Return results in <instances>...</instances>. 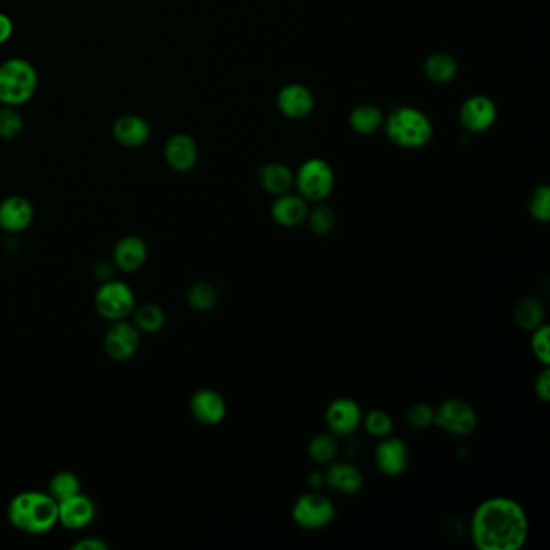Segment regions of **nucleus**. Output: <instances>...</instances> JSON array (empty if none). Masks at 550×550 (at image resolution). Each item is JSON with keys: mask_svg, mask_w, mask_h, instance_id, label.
I'll list each match as a JSON object with an SVG mask.
<instances>
[{"mask_svg": "<svg viewBox=\"0 0 550 550\" xmlns=\"http://www.w3.org/2000/svg\"><path fill=\"white\" fill-rule=\"evenodd\" d=\"M470 533L480 550H518L527 543L529 523L513 499L489 497L473 511Z\"/></svg>", "mask_w": 550, "mask_h": 550, "instance_id": "obj_1", "label": "nucleus"}, {"mask_svg": "<svg viewBox=\"0 0 550 550\" xmlns=\"http://www.w3.org/2000/svg\"><path fill=\"white\" fill-rule=\"evenodd\" d=\"M10 523L24 533L44 535L59 523V502L40 491H24L8 504Z\"/></svg>", "mask_w": 550, "mask_h": 550, "instance_id": "obj_2", "label": "nucleus"}, {"mask_svg": "<svg viewBox=\"0 0 550 550\" xmlns=\"http://www.w3.org/2000/svg\"><path fill=\"white\" fill-rule=\"evenodd\" d=\"M386 132L395 146L419 149L433 138V124L429 118L413 107H401L386 120Z\"/></svg>", "mask_w": 550, "mask_h": 550, "instance_id": "obj_3", "label": "nucleus"}, {"mask_svg": "<svg viewBox=\"0 0 550 550\" xmlns=\"http://www.w3.org/2000/svg\"><path fill=\"white\" fill-rule=\"evenodd\" d=\"M38 87V75L32 63L12 59L0 67V102L8 107L30 101Z\"/></svg>", "mask_w": 550, "mask_h": 550, "instance_id": "obj_4", "label": "nucleus"}, {"mask_svg": "<svg viewBox=\"0 0 550 550\" xmlns=\"http://www.w3.org/2000/svg\"><path fill=\"white\" fill-rule=\"evenodd\" d=\"M294 181L305 201H325L333 193L334 171L325 160L311 158L301 165Z\"/></svg>", "mask_w": 550, "mask_h": 550, "instance_id": "obj_5", "label": "nucleus"}, {"mask_svg": "<svg viewBox=\"0 0 550 550\" xmlns=\"http://www.w3.org/2000/svg\"><path fill=\"white\" fill-rule=\"evenodd\" d=\"M336 517L333 502L317 492L315 489L305 492L293 505V518L299 527L309 531H317L328 527Z\"/></svg>", "mask_w": 550, "mask_h": 550, "instance_id": "obj_6", "label": "nucleus"}, {"mask_svg": "<svg viewBox=\"0 0 550 550\" xmlns=\"http://www.w3.org/2000/svg\"><path fill=\"white\" fill-rule=\"evenodd\" d=\"M94 303L101 317L110 321H118L131 315L136 297L131 287L123 281H105L95 293Z\"/></svg>", "mask_w": 550, "mask_h": 550, "instance_id": "obj_7", "label": "nucleus"}, {"mask_svg": "<svg viewBox=\"0 0 550 550\" xmlns=\"http://www.w3.org/2000/svg\"><path fill=\"white\" fill-rule=\"evenodd\" d=\"M433 425L455 436H466L478 427V413L466 401L447 399L434 409Z\"/></svg>", "mask_w": 550, "mask_h": 550, "instance_id": "obj_8", "label": "nucleus"}, {"mask_svg": "<svg viewBox=\"0 0 550 550\" xmlns=\"http://www.w3.org/2000/svg\"><path fill=\"white\" fill-rule=\"evenodd\" d=\"M140 331L136 326L118 320L110 326L104 338V349L115 362H126L140 349Z\"/></svg>", "mask_w": 550, "mask_h": 550, "instance_id": "obj_9", "label": "nucleus"}, {"mask_svg": "<svg viewBox=\"0 0 550 550\" xmlns=\"http://www.w3.org/2000/svg\"><path fill=\"white\" fill-rule=\"evenodd\" d=\"M362 409L349 397H338L326 407L325 421L329 431L338 436H349L362 425Z\"/></svg>", "mask_w": 550, "mask_h": 550, "instance_id": "obj_10", "label": "nucleus"}, {"mask_svg": "<svg viewBox=\"0 0 550 550\" xmlns=\"http://www.w3.org/2000/svg\"><path fill=\"white\" fill-rule=\"evenodd\" d=\"M374 462L383 474L386 476H401L409 466V449L405 442L394 436L381 437L374 449Z\"/></svg>", "mask_w": 550, "mask_h": 550, "instance_id": "obj_11", "label": "nucleus"}, {"mask_svg": "<svg viewBox=\"0 0 550 550\" xmlns=\"http://www.w3.org/2000/svg\"><path fill=\"white\" fill-rule=\"evenodd\" d=\"M191 413L199 423L207 427H215L226 417V401L223 395L213 389H201L194 392L189 403Z\"/></svg>", "mask_w": 550, "mask_h": 550, "instance_id": "obj_12", "label": "nucleus"}, {"mask_svg": "<svg viewBox=\"0 0 550 550\" xmlns=\"http://www.w3.org/2000/svg\"><path fill=\"white\" fill-rule=\"evenodd\" d=\"M497 118L496 104L486 95H474L464 102L460 109V122L472 132L488 131Z\"/></svg>", "mask_w": 550, "mask_h": 550, "instance_id": "obj_13", "label": "nucleus"}, {"mask_svg": "<svg viewBox=\"0 0 550 550\" xmlns=\"http://www.w3.org/2000/svg\"><path fill=\"white\" fill-rule=\"evenodd\" d=\"M95 517V505L91 497L75 494L59 502V523L68 529H83L93 523Z\"/></svg>", "mask_w": 550, "mask_h": 550, "instance_id": "obj_14", "label": "nucleus"}, {"mask_svg": "<svg viewBox=\"0 0 550 550\" xmlns=\"http://www.w3.org/2000/svg\"><path fill=\"white\" fill-rule=\"evenodd\" d=\"M34 210L32 202L22 195H12L0 203V228L7 233H20L32 225Z\"/></svg>", "mask_w": 550, "mask_h": 550, "instance_id": "obj_15", "label": "nucleus"}, {"mask_svg": "<svg viewBox=\"0 0 550 550\" xmlns=\"http://www.w3.org/2000/svg\"><path fill=\"white\" fill-rule=\"evenodd\" d=\"M278 107L284 117L302 120L311 115L313 95L305 86L287 85L279 91Z\"/></svg>", "mask_w": 550, "mask_h": 550, "instance_id": "obj_16", "label": "nucleus"}, {"mask_svg": "<svg viewBox=\"0 0 550 550\" xmlns=\"http://www.w3.org/2000/svg\"><path fill=\"white\" fill-rule=\"evenodd\" d=\"M326 484L339 494H356L364 486V474L350 462H331L325 473Z\"/></svg>", "mask_w": 550, "mask_h": 550, "instance_id": "obj_17", "label": "nucleus"}, {"mask_svg": "<svg viewBox=\"0 0 550 550\" xmlns=\"http://www.w3.org/2000/svg\"><path fill=\"white\" fill-rule=\"evenodd\" d=\"M148 254L146 240L138 236H126L113 248V262L122 272H136L146 264Z\"/></svg>", "mask_w": 550, "mask_h": 550, "instance_id": "obj_18", "label": "nucleus"}, {"mask_svg": "<svg viewBox=\"0 0 550 550\" xmlns=\"http://www.w3.org/2000/svg\"><path fill=\"white\" fill-rule=\"evenodd\" d=\"M307 213H309V207L302 195L284 193V194H279L276 201L273 202L272 217L275 223H278L279 226L293 228V226L301 225L302 221H305Z\"/></svg>", "mask_w": 550, "mask_h": 550, "instance_id": "obj_19", "label": "nucleus"}, {"mask_svg": "<svg viewBox=\"0 0 550 550\" xmlns=\"http://www.w3.org/2000/svg\"><path fill=\"white\" fill-rule=\"evenodd\" d=\"M197 146L187 134H175L165 146V158L175 171H189L197 162Z\"/></svg>", "mask_w": 550, "mask_h": 550, "instance_id": "obj_20", "label": "nucleus"}, {"mask_svg": "<svg viewBox=\"0 0 550 550\" xmlns=\"http://www.w3.org/2000/svg\"><path fill=\"white\" fill-rule=\"evenodd\" d=\"M149 124L144 118L126 115L113 124V136L124 148H140L149 140Z\"/></svg>", "mask_w": 550, "mask_h": 550, "instance_id": "obj_21", "label": "nucleus"}, {"mask_svg": "<svg viewBox=\"0 0 550 550\" xmlns=\"http://www.w3.org/2000/svg\"><path fill=\"white\" fill-rule=\"evenodd\" d=\"M258 183L270 194H284L294 185V175L283 163H268L258 171Z\"/></svg>", "mask_w": 550, "mask_h": 550, "instance_id": "obj_22", "label": "nucleus"}, {"mask_svg": "<svg viewBox=\"0 0 550 550\" xmlns=\"http://www.w3.org/2000/svg\"><path fill=\"white\" fill-rule=\"evenodd\" d=\"M544 315L545 311L543 302L535 295H527L519 299L513 309V320L523 331H533L537 326L543 325Z\"/></svg>", "mask_w": 550, "mask_h": 550, "instance_id": "obj_23", "label": "nucleus"}, {"mask_svg": "<svg viewBox=\"0 0 550 550\" xmlns=\"http://www.w3.org/2000/svg\"><path fill=\"white\" fill-rule=\"evenodd\" d=\"M457 70V62L454 60V57L444 54V52L429 55L425 63V73H427L428 79H431L437 85L450 83L452 79L455 78Z\"/></svg>", "mask_w": 550, "mask_h": 550, "instance_id": "obj_24", "label": "nucleus"}, {"mask_svg": "<svg viewBox=\"0 0 550 550\" xmlns=\"http://www.w3.org/2000/svg\"><path fill=\"white\" fill-rule=\"evenodd\" d=\"M349 122L352 130L358 134H372V132L380 130V126L383 124V113L378 107L370 105V104H364V105H358L352 110Z\"/></svg>", "mask_w": 550, "mask_h": 550, "instance_id": "obj_25", "label": "nucleus"}, {"mask_svg": "<svg viewBox=\"0 0 550 550\" xmlns=\"http://www.w3.org/2000/svg\"><path fill=\"white\" fill-rule=\"evenodd\" d=\"M134 311V326L140 333H158L165 325V311L157 303H144Z\"/></svg>", "mask_w": 550, "mask_h": 550, "instance_id": "obj_26", "label": "nucleus"}, {"mask_svg": "<svg viewBox=\"0 0 550 550\" xmlns=\"http://www.w3.org/2000/svg\"><path fill=\"white\" fill-rule=\"evenodd\" d=\"M338 442L334 439V436L328 433L317 434L311 437L309 442V457L318 464V465H328L333 460H336L338 455Z\"/></svg>", "mask_w": 550, "mask_h": 550, "instance_id": "obj_27", "label": "nucleus"}, {"mask_svg": "<svg viewBox=\"0 0 550 550\" xmlns=\"http://www.w3.org/2000/svg\"><path fill=\"white\" fill-rule=\"evenodd\" d=\"M81 492V481L75 473L60 472L55 474L49 482V494L54 497L57 502L65 500L68 497Z\"/></svg>", "mask_w": 550, "mask_h": 550, "instance_id": "obj_28", "label": "nucleus"}, {"mask_svg": "<svg viewBox=\"0 0 550 550\" xmlns=\"http://www.w3.org/2000/svg\"><path fill=\"white\" fill-rule=\"evenodd\" d=\"M218 302L217 287L210 283H195L187 291V303L199 311H212Z\"/></svg>", "mask_w": 550, "mask_h": 550, "instance_id": "obj_29", "label": "nucleus"}, {"mask_svg": "<svg viewBox=\"0 0 550 550\" xmlns=\"http://www.w3.org/2000/svg\"><path fill=\"white\" fill-rule=\"evenodd\" d=\"M309 228L313 234L317 236H325V234L333 231L334 223H336V215L333 209L328 205H318L315 209L307 213Z\"/></svg>", "mask_w": 550, "mask_h": 550, "instance_id": "obj_30", "label": "nucleus"}, {"mask_svg": "<svg viewBox=\"0 0 550 550\" xmlns=\"http://www.w3.org/2000/svg\"><path fill=\"white\" fill-rule=\"evenodd\" d=\"M362 425L368 433L374 437H380V439L392 433V428H394L392 419L389 417L388 411L384 410L368 411L366 415L362 417Z\"/></svg>", "mask_w": 550, "mask_h": 550, "instance_id": "obj_31", "label": "nucleus"}, {"mask_svg": "<svg viewBox=\"0 0 550 550\" xmlns=\"http://www.w3.org/2000/svg\"><path fill=\"white\" fill-rule=\"evenodd\" d=\"M529 213L536 221L547 223L550 220V189L547 185L536 187L529 199Z\"/></svg>", "mask_w": 550, "mask_h": 550, "instance_id": "obj_32", "label": "nucleus"}, {"mask_svg": "<svg viewBox=\"0 0 550 550\" xmlns=\"http://www.w3.org/2000/svg\"><path fill=\"white\" fill-rule=\"evenodd\" d=\"M405 421L411 429H427L434 423V409L427 402H417L411 405L405 415Z\"/></svg>", "mask_w": 550, "mask_h": 550, "instance_id": "obj_33", "label": "nucleus"}, {"mask_svg": "<svg viewBox=\"0 0 550 550\" xmlns=\"http://www.w3.org/2000/svg\"><path fill=\"white\" fill-rule=\"evenodd\" d=\"M549 334V326L541 325L533 329V336H531V350L544 366L550 365Z\"/></svg>", "mask_w": 550, "mask_h": 550, "instance_id": "obj_34", "label": "nucleus"}, {"mask_svg": "<svg viewBox=\"0 0 550 550\" xmlns=\"http://www.w3.org/2000/svg\"><path fill=\"white\" fill-rule=\"evenodd\" d=\"M22 130H23V122L15 110L10 107L0 110V138L14 140Z\"/></svg>", "mask_w": 550, "mask_h": 550, "instance_id": "obj_35", "label": "nucleus"}, {"mask_svg": "<svg viewBox=\"0 0 550 550\" xmlns=\"http://www.w3.org/2000/svg\"><path fill=\"white\" fill-rule=\"evenodd\" d=\"M535 392L537 399H541L543 402L550 401V370L549 366H545L543 372L537 374L535 381Z\"/></svg>", "mask_w": 550, "mask_h": 550, "instance_id": "obj_36", "label": "nucleus"}, {"mask_svg": "<svg viewBox=\"0 0 550 550\" xmlns=\"http://www.w3.org/2000/svg\"><path fill=\"white\" fill-rule=\"evenodd\" d=\"M73 549L75 550H107L109 549V545L101 541V539H97V537H87V539H83V541H78V543L73 545Z\"/></svg>", "mask_w": 550, "mask_h": 550, "instance_id": "obj_37", "label": "nucleus"}, {"mask_svg": "<svg viewBox=\"0 0 550 550\" xmlns=\"http://www.w3.org/2000/svg\"><path fill=\"white\" fill-rule=\"evenodd\" d=\"M14 32V23L7 15L0 14V44L7 42Z\"/></svg>", "mask_w": 550, "mask_h": 550, "instance_id": "obj_38", "label": "nucleus"}, {"mask_svg": "<svg viewBox=\"0 0 550 550\" xmlns=\"http://www.w3.org/2000/svg\"><path fill=\"white\" fill-rule=\"evenodd\" d=\"M307 482H309V486L311 489H320L321 486H325V473L321 472H311L309 476H307Z\"/></svg>", "mask_w": 550, "mask_h": 550, "instance_id": "obj_39", "label": "nucleus"}]
</instances>
